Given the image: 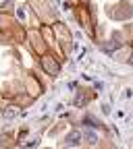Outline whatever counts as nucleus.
I'll list each match as a JSON object with an SVG mask.
<instances>
[{
	"mask_svg": "<svg viewBox=\"0 0 133 149\" xmlns=\"http://www.w3.org/2000/svg\"><path fill=\"white\" fill-rule=\"evenodd\" d=\"M79 139H81V133L79 130H73V133H69V137H67V143L69 145H77Z\"/></svg>",
	"mask_w": 133,
	"mask_h": 149,
	"instance_id": "1",
	"label": "nucleus"
}]
</instances>
